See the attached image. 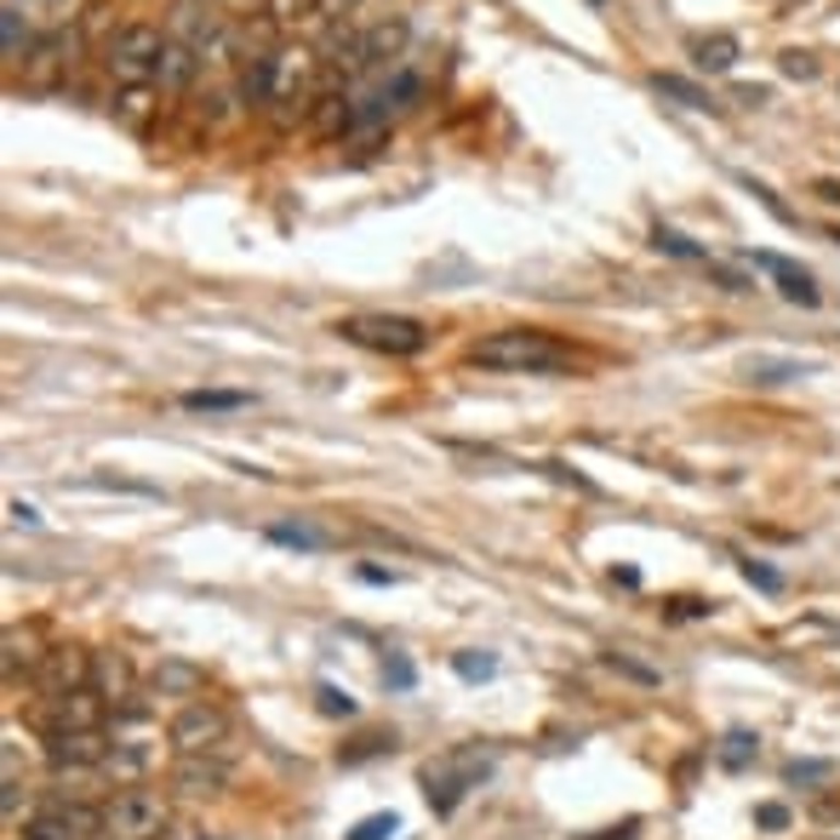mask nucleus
I'll list each match as a JSON object with an SVG mask.
<instances>
[{
  "mask_svg": "<svg viewBox=\"0 0 840 840\" xmlns=\"http://www.w3.org/2000/svg\"><path fill=\"white\" fill-rule=\"evenodd\" d=\"M652 241H657V252H669V258H692V264H709V252H703V246H692V241L680 235V229H664V223H657V235H652Z\"/></svg>",
  "mask_w": 840,
  "mask_h": 840,
  "instance_id": "22",
  "label": "nucleus"
},
{
  "mask_svg": "<svg viewBox=\"0 0 840 840\" xmlns=\"http://www.w3.org/2000/svg\"><path fill=\"white\" fill-rule=\"evenodd\" d=\"M315 698H320V715H354V698L338 692L332 680H320V686H315Z\"/></svg>",
  "mask_w": 840,
  "mask_h": 840,
  "instance_id": "29",
  "label": "nucleus"
},
{
  "mask_svg": "<svg viewBox=\"0 0 840 840\" xmlns=\"http://www.w3.org/2000/svg\"><path fill=\"white\" fill-rule=\"evenodd\" d=\"M109 755V737L104 732H46V760L58 772H74V767H104Z\"/></svg>",
  "mask_w": 840,
  "mask_h": 840,
  "instance_id": "10",
  "label": "nucleus"
},
{
  "mask_svg": "<svg viewBox=\"0 0 840 840\" xmlns=\"http://www.w3.org/2000/svg\"><path fill=\"white\" fill-rule=\"evenodd\" d=\"M23 12L35 23H46V30H63V23L81 12V0H23Z\"/></svg>",
  "mask_w": 840,
  "mask_h": 840,
  "instance_id": "21",
  "label": "nucleus"
},
{
  "mask_svg": "<svg viewBox=\"0 0 840 840\" xmlns=\"http://www.w3.org/2000/svg\"><path fill=\"white\" fill-rule=\"evenodd\" d=\"M189 412H241V406H252L246 389H189L184 395Z\"/></svg>",
  "mask_w": 840,
  "mask_h": 840,
  "instance_id": "18",
  "label": "nucleus"
},
{
  "mask_svg": "<svg viewBox=\"0 0 840 840\" xmlns=\"http://www.w3.org/2000/svg\"><path fill=\"white\" fill-rule=\"evenodd\" d=\"M783 69H789V74H812V63H806V52H783Z\"/></svg>",
  "mask_w": 840,
  "mask_h": 840,
  "instance_id": "36",
  "label": "nucleus"
},
{
  "mask_svg": "<svg viewBox=\"0 0 840 840\" xmlns=\"http://www.w3.org/2000/svg\"><path fill=\"white\" fill-rule=\"evenodd\" d=\"M269 12H275L280 23H292V18H303V12H320V0H269Z\"/></svg>",
  "mask_w": 840,
  "mask_h": 840,
  "instance_id": "31",
  "label": "nucleus"
},
{
  "mask_svg": "<svg viewBox=\"0 0 840 840\" xmlns=\"http://www.w3.org/2000/svg\"><path fill=\"white\" fill-rule=\"evenodd\" d=\"M223 737H229V709L223 703H207V698L184 703L172 715V726H166V744L177 755H212Z\"/></svg>",
  "mask_w": 840,
  "mask_h": 840,
  "instance_id": "7",
  "label": "nucleus"
},
{
  "mask_svg": "<svg viewBox=\"0 0 840 840\" xmlns=\"http://www.w3.org/2000/svg\"><path fill=\"white\" fill-rule=\"evenodd\" d=\"M464 366L480 372H515V377H549V372H578L583 354L572 343H560L544 326H498V332L475 338L464 349Z\"/></svg>",
  "mask_w": 840,
  "mask_h": 840,
  "instance_id": "1",
  "label": "nucleus"
},
{
  "mask_svg": "<svg viewBox=\"0 0 840 840\" xmlns=\"http://www.w3.org/2000/svg\"><path fill=\"white\" fill-rule=\"evenodd\" d=\"M12 521H18V526H40V515H35L30 503H12Z\"/></svg>",
  "mask_w": 840,
  "mask_h": 840,
  "instance_id": "37",
  "label": "nucleus"
},
{
  "mask_svg": "<svg viewBox=\"0 0 840 840\" xmlns=\"http://www.w3.org/2000/svg\"><path fill=\"white\" fill-rule=\"evenodd\" d=\"M149 109H155V86H126V92L115 97V115H120L126 126H143Z\"/></svg>",
  "mask_w": 840,
  "mask_h": 840,
  "instance_id": "20",
  "label": "nucleus"
},
{
  "mask_svg": "<svg viewBox=\"0 0 840 840\" xmlns=\"http://www.w3.org/2000/svg\"><path fill=\"white\" fill-rule=\"evenodd\" d=\"M744 258L755 264V269H767L772 280H778V292L789 298V303H806V310H818L824 303V292H818V280H812L806 269H795L789 258H778V252H744Z\"/></svg>",
  "mask_w": 840,
  "mask_h": 840,
  "instance_id": "11",
  "label": "nucleus"
},
{
  "mask_svg": "<svg viewBox=\"0 0 840 840\" xmlns=\"http://www.w3.org/2000/svg\"><path fill=\"white\" fill-rule=\"evenodd\" d=\"M30 12H23V0H7V7H0V35H7V63H23L30 58Z\"/></svg>",
  "mask_w": 840,
  "mask_h": 840,
  "instance_id": "14",
  "label": "nucleus"
},
{
  "mask_svg": "<svg viewBox=\"0 0 840 840\" xmlns=\"http://www.w3.org/2000/svg\"><path fill=\"white\" fill-rule=\"evenodd\" d=\"M229 783V767L223 760H207V755H177V767H172V789L177 795H218V789Z\"/></svg>",
  "mask_w": 840,
  "mask_h": 840,
  "instance_id": "12",
  "label": "nucleus"
},
{
  "mask_svg": "<svg viewBox=\"0 0 840 840\" xmlns=\"http://www.w3.org/2000/svg\"><path fill=\"white\" fill-rule=\"evenodd\" d=\"M320 97V58L310 46H269V86H264V115L275 126H292L298 115H310Z\"/></svg>",
  "mask_w": 840,
  "mask_h": 840,
  "instance_id": "2",
  "label": "nucleus"
},
{
  "mask_svg": "<svg viewBox=\"0 0 840 840\" xmlns=\"http://www.w3.org/2000/svg\"><path fill=\"white\" fill-rule=\"evenodd\" d=\"M58 69H63V35L30 46V58H23V81H30V86H46Z\"/></svg>",
  "mask_w": 840,
  "mask_h": 840,
  "instance_id": "16",
  "label": "nucleus"
},
{
  "mask_svg": "<svg viewBox=\"0 0 840 840\" xmlns=\"http://www.w3.org/2000/svg\"><path fill=\"white\" fill-rule=\"evenodd\" d=\"M744 578H749V583H760L767 595H778V590H783V578H778V572H767L760 560H744Z\"/></svg>",
  "mask_w": 840,
  "mask_h": 840,
  "instance_id": "32",
  "label": "nucleus"
},
{
  "mask_svg": "<svg viewBox=\"0 0 840 840\" xmlns=\"http://www.w3.org/2000/svg\"><path fill=\"white\" fill-rule=\"evenodd\" d=\"M104 698L92 692V686H81V692H69L52 703V732H104Z\"/></svg>",
  "mask_w": 840,
  "mask_h": 840,
  "instance_id": "13",
  "label": "nucleus"
},
{
  "mask_svg": "<svg viewBox=\"0 0 840 840\" xmlns=\"http://www.w3.org/2000/svg\"><path fill=\"white\" fill-rule=\"evenodd\" d=\"M692 63L709 69V74H726L737 63V40L732 35H703V40H692Z\"/></svg>",
  "mask_w": 840,
  "mask_h": 840,
  "instance_id": "17",
  "label": "nucleus"
},
{
  "mask_svg": "<svg viewBox=\"0 0 840 840\" xmlns=\"http://www.w3.org/2000/svg\"><path fill=\"white\" fill-rule=\"evenodd\" d=\"M161 686H184V692H200V669H189V664H161Z\"/></svg>",
  "mask_w": 840,
  "mask_h": 840,
  "instance_id": "30",
  "label": "nucleus"
},
{
  "mask_svg": "<svg viewBox=\"0 0 840 840\" xmlns=\"http://www.w3.org/2000/svg\"><path fill=\"white\" fill-rule=\"evenodd\" d=\"M652 86L664 92V97H680L686 109H709V97L698 92V86H686V81H675V74H652Z\"/></svg>",
  "mask_w": 840,
  "mask_h": 840,
  "instance_id": "26",
  "label": "nucleus"
},
{
  "mask_svg": "<svg viewBox=\"0 0 840 840\" xmlns=\"http://www.w3.org/2000/svg\"><path fill=\"white\" fill-rule=\"evenodd\" d=\"M744 755H749V737H744V732H732V737H726V767H737Z\"/></svg>",
  "mask_w": 840,
  "mask_h": 840,
  "instance_id": "34",
  "label": "nucleus"
},
{
  "mask_svg": "<svg viewBox=\"0 0 840 840\" xmlns=\"http://www.w3.org/2000/svg\"><path fill=\"white\" fill-rule=\"evenodd\" d=\"M92 692L104 698L115 715H120L126 703H138V675H132V657H126L120 646L92 652Z\"/></svg>",
  "mask_w": 840,
  "mask_h": 840,
  "instance_id": "9",
  "label": "nucleus"
},
{
  "mask_svg": "<svg viewBox=\"0 0 840 840\" xmlns=\"http://www.w3.org/2000/svg\"><path fill=\"white\" fill-rule=\"evenodd\" d=\"M166 829H172V806H166L161 789H149V783L120 789L104 806V835L109 840H166Z\"/></svg>",
  "mask_w": 840,
  "mask_h": 840,
  "instance_id": "4",
  "label": "nucleus"
},
{
  "mask_svg": "<svg viewBox=\"0 0 840 840\" xmlns=\"http://www.w3.org/2000/svg\"><path fill=\"white\" fill-rule=\"evenodd\" d=\"M755 824H760V829H783V824H789V812H783V806H760V812H755Z\"/></svg>",
  "mask_w": 840,
  "mask_h": 840,
  "instance_id": "33",
  "label": "nucleus"
},
{
  "mask_svg": "<svg viewBox=\"0 0 840 840\" xmlns=\"http://www.w3.org/2000/svg\"><path fill=\"white\" fill-rule=\"evenodd\" d=\"M452 669L464 680H492L498 675V657L492 652H452Z\"/></svg>",
  "mask_w": 840,
  "mask_h": 840,
  "instance_id": "24",
  "label": "nucleus"
},
{
  "mask_svg": "<svg viewBox=\"0 0 840 840\" xmlns=\"http://www.w3.org/2000/svg\"><path fill=\"white\" fill-rule=\"evenodd\" d=\"M35 686H40L46 703L81 692V686H92V657L81 646H46L40 664H35Z\"/></svg>",
  "mask_w": 840,
  "mask_h": 840,
  "instance_id": "8",
  "label": "nucleus"
},
{
  "mask_svg": "<svg viewBox=\"0 0 840 840\" xmlns=\"http://www.w3.org/2000/svg\"><path fill=\"white\" fill-rule=\"evenodd\" d=\"M492 772V749H480V744H464V749H452V755H441L435 767H423V795H429V806L446 812L469 795V789Z\"/></svg>",
  "mask_w": 840,
  "mask_h": 840,
  "instance_id": "5",
  "label": "nucleus"
},
{
  "mask_svg": "<svg viewBox=\"0 0 840 840\" xmlns=\"http://www.w3.org/2000/svg\"><path fill=\"white\" fill-rule=\"evenodd\" d=\"M264 532H269V544H287V549H303V555L332 549V538H326L320 526H310V521H275V526H264Z\"/></svg>",
  "mask_w": 840,
  "mask_h": 840,
  "instance_id": "15",
  "label": "nucleus"
},
{
  "mask_svg": "<svg viewBox=\"0 0 840 840\" xmlns=\"http://www.w3.org/2000/svg\"><path fill=\"white\" fill-rule=\"evenodd\" d=\"M23 840H69L63 818H58V806H40L30 824H23Z\"/></svg>",
  "mask_w": 840,
  "mask_h": 840,
  "instance_id": "23",
  "label": "nucleus"
},
{
  "mask_svg": "<svg viewBox=\"0 0 840 840\" xmlns=\"http://www.w3.org/2000/svg\"><path fill=\"white\" fill-rule=\"evenodd\" d=\"M361 583H395L384 567H361Z\"/></svg>",
  "mask_w": 840,
  "mask_h": 840,
  "instance_id": "38",
  "label": "nucleus"
},
{
  "mask_svg": "<svg viewBox=\"0 0 840 840\" xmlns=\"http://www.w3.org/2000/svg\"><path fill=\"white\" fill-rule=\"evenodd\" d=\"M343 12H354V0H320V18H343Z\"/></svg>",
  "mask_w": 840,
  "mask_h": 840,
  "instance_id": "35",
  "label": "nucleus"
},
{
  "mask_svg": "<svg viewBox=\"0 0 840 840\" xmlns=\"http://www.w3.org/2000/svg\"><path fill=\"white\" fill-rule=\"evenodd\" d=\"M143 767H149L143 744H109V755H104V772H115V778H138Z\"/></svg>",
  "mask_w": 840,
  "mask_h": 840,
  "instance_id": "19",
  "label": "nucleus"
},
{
  "mask_svg": "<svg viewBox=\"0 0 840 840\" xmlns=\"http://www.w3.org/2000/svg\"><path fill=\"white\" fill-rule=\"evenodd\" d=\"M338 338L349 343H361V349H377V354H423L429 349V326L412 320V315H349L332 326Z\"/></svg>",
  "mask_w": 840,
  "mask_h": 840,
  "instance_id": "6",
  "label": "nucleus"
},
{
  "mask_svg": "<svg viewBox=\"0 0 840 840\" xmlns=\"http://www.w3.org/2000/svg\"><path fill=\"white\" fill-rule=\"evenodd\" d=\"M389 835H400V818L395 812H372V818H361L343 840H389Z\"/></svg>",
  "mask_w": 840,
  "mask_h": 840,
  "instance_id": "25",
  "label": "nucleus"
},
{
  "mask_svg": "<svg viewBox=\"0 0 840 840\" xmlns=\"http://www.w3.org/2000/svg\"><path fill=\"white\" fill-rule=\"evenodd\" d=\"M384 686H395V692H412V686H418V669H412V657L389 652V657H384Z\"/></svg>",
  "mask_w": 840,
  "mask_h": 840,
  "instance_id": "27",
  "label": "nucleus"
},
{
  "mask_svg": "<svg viewBox=\"0 0 840 840\" xmlns=\"http://www.w3.org/2000/svg\"><path fill=\"white\" fill-rule=\"evenodd\" d=\"M166 40L155 23H126V30H115V40L104 46V69H109V81L115 92L126 86H155L161 81V63H166Z\"/></svg>",
  "mask_w": 840,
  "mask_h": 840,
  "instance_id": "3",
  "label": "nucleus"
},
{
  "mask_svg": "<svg viewBox=\"0 0 840 840\" xmlns=\"http://www.w3.org/2000/svg\"><path fill=\"white\" fill-rule=\"evenodd\" d=\"M18 664H40V652H35V634H7V675H18Z\"/></svg>",
  "mask_w": 840,
  "mask_h": 840,
  "instance_id": "28",
  "label": "nucleus"
}]
</instances>
